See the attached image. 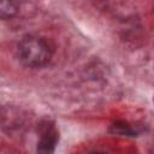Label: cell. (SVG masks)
<instances>
[{"instance_id": "2", "label": "cell", "mask_w": 154, "mask_h": 154, "mask_svg": "<svg viewBox=\"0 0 154 154\" xmlns=\"http://www.w3.org/2000/svg\"><path fill=\"white\" fill-rule=\"evenodd\" d=\"M59 141V132L52 122H42L38 125V142L37 152L40 153H52Z\"/></svg>"}, {"instance_id": "3", "label": "cell", "mask_w": 154, "mask_h": 154, "mask_svg": "<svg viewBox=\"0 0 154 154\" xmlns=\"http://www.w3.org/2000/svg\"><path fill=\"white\" fill-rule=\"evenodd\" d=\"M19 11V4L17 0H0V17L1 19H11Z\"/></svg>"}, {"instance_id": "4", "label": "cell", "mask_w": 154, "mask_h": 154, "mask_svg": "<svg viewBox=\"0 0 154 154\" xmlns=\"http://www.w3.org/2000/svg\"><path fill=\"white\" fill-rule=\"evenodd\" d=\"M111 131L113 134H119V135H124V136H135L136 132H134V130L124 122H117L111 126Z\"/></svg>"}, {"instance_id": "1", "label": "cell", "mask_w": 154, "mask_h": 154, "mask_svg": "<svg viewBox=\"0 0 154 154\" xmlns=\"http://www.w3.org/2000/svg\"><path fill=\"white\" fill-rule=\"evenodd\" d=\"M53 46L42 36L26 35L23 36L17 46V55L19 61L28 67H41L48 64L53 57Z\"/></svg>"}]
</instances>
